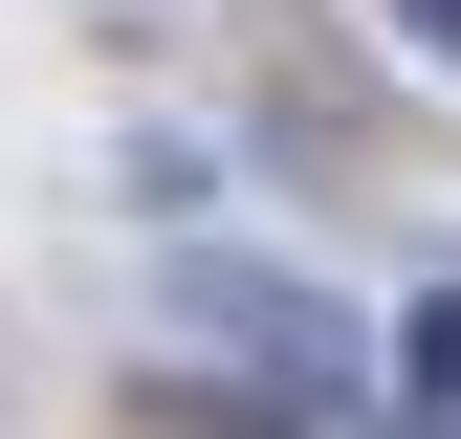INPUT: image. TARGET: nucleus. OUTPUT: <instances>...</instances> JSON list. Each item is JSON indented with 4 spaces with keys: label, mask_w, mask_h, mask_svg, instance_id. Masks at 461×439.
<instances>
[{
    "label": "nucleus",
    "mask_w": 461,
    "mask_h": 439,
    "mask_svg": "<svg viewBox=\"0 0 461 439\" xmlns=\"http://www.w3.org/2000/svg\"><path fill=\"white\" fill-rule=\"evenodd\" d=\"M395 417H418V439H461V286H418V308H395Z\"/></svg>",
    "instance_id": "f257e3e1"
},
{
    "label": "nucleus",
    "mask_w": 461,
    "mask_h": 439,
    "mask_svg": "<svg viewBox=\"0 0 461 439\" xmlns=\"http://www.w3.org/2000/svg\"><path fill=\"white\" fill-rule=\"evenodd\" d=\"M395 44H439V67H461V0H395Z\"/></svg>",
    "instance_id": "f03ea898"
}]
</instances>
